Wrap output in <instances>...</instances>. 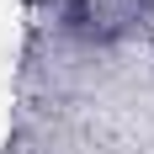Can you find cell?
<instances>
[{"label": "cell", "instance_id": "obj_1", "mask_svg": "<svg viewBox=\"0 0 154 154\" xmlns=\"http://www.w3.org/2000/svg\"><path fill=\"white\" fill-rule=\"evenodd\" d=\"M138 5H143V11H149V5H154V0H138Z\"/></svg>", "mask_w": 154, "mask_h": 154}]
</instances>
